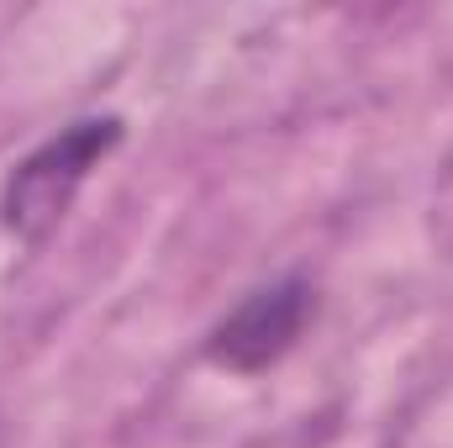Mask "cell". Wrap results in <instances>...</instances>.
<instances>
[{"label":"cell","instance_id":"6da1fadb","mask_svg":"<svg viewBox=\"0 0 453 448\" xmlns=\"http://www.w3.org/2000/svg\"><path fill=\"white\" fill-rule=\"evenodd\" d=\"M121 143V116H80L64 132H53L48 143H37L0 190V222L21 243H48L53 227L69 217L80 185L90 180V169Z\"/></svg>","mask_w":453,"mask_h":448},{"label":"cell","instance_id":"7a4b0ae2","mask_svg":"<svg viewBox=\"0 0 453 448\" xmlns=\"http://www.w3.org/2000/svg\"><path fill=\"white\" fill-rule=\"evenodd\" d=\"M311 312H317L311 280L280 274V280L248 290L206 333V359L217 369H232V375H264L269 364H280L296 348V337L306 333Z\"/></svg>","mask_w":453,"mask_h":448}]
</instances>
